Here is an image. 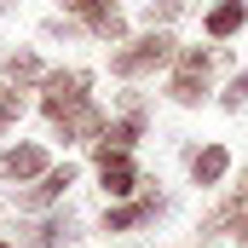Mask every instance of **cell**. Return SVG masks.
<instances>
[{"instance_id": "obj_7", "label": "cell", "mask_w": 248, "mask_h": 248, "mask_svg": "<svg viewBox=\"0 0 248 248\" xmlns=\"http://www.w3.org/2000/svg\"><path fill=\"white\" fill-rule=\"evenodd\" d=\"M52 168V156H46V144H35V139H23V144H0V185H29V179H41Z\"/></svg>"}, {"instance_id": "obj_20", "label": "cell", "mask_w": 248, "mask_h": 248, "mask_svg": "<svg viewBox=\"0 0 248 248\" xmlns=\"http://www.w3.org/2000/svg\"><path fill=\"white\" fill-rule=\"evenodd\" d=\"M219 104H225V110H243V104H248V69L225 87V93H219Z\"/></svg>"}, {"instance_id": "obj_5", "label": "cell", "mask_w": 248, "mask_h": 248, "mask_svg": "<svg viewBox=\"0 0 248 248\" xmlns=\"http://www.w3.org/2000/svg\"><path fill=\"white\" fill-rule=\"evenodd\" d=\"M35 93H41V116L52 122L58 110L81 104V98H93V69H81V63H69V69H46Z\"/></svg>"}, {"instance_id": "obj_15", "label": "cell", "mask_w": 248, "mask_h": 248, "mask_svg": "<svg viewBox=\"0 0 248 248\" xmlns=\"http://www.w3.org/2000/svg\"><path fill=\"white\" fill-rule=\"evenodd\" d=\"M87 35H93V41H110V46H116V41H127V17L116 12V6H110V12L87 17Z\"/></svg>"}, {"instance_id": "obj_17", "label": "cell", "mask_w": 248, "mask_h": 248, "mask_svg": "<svg viewBox=\"0 0 248 248\" xmlns=\"http://www.w3.org/2000/svg\"><path fill=\"white\" fill-rule=\"evenodd\" d=\"M179 12H185V0H150V6H144V23H150V29H168Z\"/></svg>"}, {"instance_id": "obj_21", "label": "cell", "mask_w": 248, "mask_h": 248, "mask_svg": "<svg viewBox=\"0 0 248 248\" xmlns=\"http://www.w3.org/2000/svg\"><path fill=\"white\" fill-rule=\"evenodd\" d=\"M237 243L248 248V214H243V219H237Z\"/></svg>"}, {"instance_id": "obj_12", "label": "cell", "mask_w": 248, "mask_h": 248, "mask_svg": "<svg viewBox=\"0 0 248 248\" xmlns=\"http://www.w3.org/2000/svg\"><path fill=\"white\" fill-rule=\"evenodd\" d=\"M41 75H46V63H41V52H29V46H17V52H6V58H0V81H6V87H17V93L41 87Z\"/></svg>"}, {"instance_id": "obj_13", "label": "cell", "mask_w": 248, "mask_h": 248, "mask_svg": "<svg viewBox=\"0 0 248 248\" xmlns=\"http://www.w3.org/2000/svg\"><path fill=\"white\" fill-rule=\"evenodd\" d=\"M231 173V156H225V144H202V150H190V179L208 190V185H219Z\"/></svg>"}, {"instance_id": "obj_22", "label": "cell", "mask_w": 248, "mask_h": 248, "mask_svg": "<svg viewBox=\"0 0 248 248\" xmlns=\"http://www.w3.org/2000/svg\"><path fill=\"white\" fill-rule=\"evenodd\" d=\"M0 248H17V243H6V237H0Z\"/></svg>"}, {"instance_id": "obj_6", "label": "cell", "mask_w": 248, "mask_h": 248, "mask_svg": "<svg viewBox=\"0 0 248 248\" xmlns=\"http://www.w3.org/2000/svg\"><path fill=\"white\" fill-rule=\"evenodd\" d=\"M162 214H168V196H156V190H139V196H122V202H110V208H104L98 231L122 237V231H139V225H156Z\"/></svg>"}, {"instance_id": "obj_11", "label": "cell", "mask_w": 248, "mask_h": 248, "mask_svg": "<svg viewBox=\"0 0 248 248\" xmlns=\"http://www.w3.org/2000/svg\"><path fill=\"white\" fill-rule=\"evenodd\" d=\"M243 214H248V168L237 173V190H231V196L202 219V237H225V231H237V219H243Z\"/></svg>"}, {"instance_id": "obj_16", "label": "cell", "mask_w": 248, "mask_h": 248, "mask_svg": "<svg viewBox=\"0 0 248 248\" xmlns=\"http://www.w3.org/2000/svg\"><path fill=\"white\" fill-rule=\"evenodd\" d=\"M41 35H46V41H75V35H87V23L63 12V17H46V23H41Z\"/></svg>"}, {"instance_id": "obj_2", "label": "cell", "mask_w": 248, "mask_h": 248, "mask_svg": "<svg viewBox=\"0 0 248 248\" xmlns=\"http://www.w3.org/2000/svg\"><path fill=\"white\" fill-rule=\"evenodd\" d=\"M219 63V52H208V46H179L173 52V75H168V98L179 104V110H196L202 104V93H208V69Z\"/></svg>"}, {"instance_id": "obj_10", "label": "cell", "mask_w": 248, "mask_h": 248, "mask_svg": "<svg viewBox=\"0 0 248 248\" xmlns=\"http://www.w3.org/2000/svg\"><path fill=\"white\" fill-rule=\"evenodd\" d=\"M75 243H81V231H75V214L69 208L41 214V225L29 231V248H75Z\"/></svg>"}, {"instance_id": "obj_18", "label": "cell", "mask_w": 248, "mask_h": 248, "mask_svg": "<svg viewBox=\"0 0 248 248\" xmlns=\"http://www.w3.org/2000/svg\"><path fill=\"white\" fill-rule=\"evenodd\" d=\"M17 116H23V93L0 81V127H12V122H17Z\"/></svg>"}, {"instance_id": "obj_1", "label": "cell", "mask_w": 248, "mask_h": 248, "mask_svg": "<svg viewBox=\"0 0 248 248\" xmlns=\"http://www.w3.org/2000/svg\"><path fill=\"white\" fill-rule=\"evenodd\" d=\"M179 52V41L168 35V29H144V35H127L116 41V52H110V75H122V81H139V75H156V69H168Z\"/></svg>"}, {"instance_id": "obj_23", "label": "cell", "mask_w": 248, "mask_h": 248, "mask_svg": "<svg viewBox=\"0 0 248 248\" xmlns=\"http://www.w3.org/2000/svg\"><path fill=\"white\" fill-rule=\"evenodd\" d=\"M0 139H6V127H0Z\"/></svg>"}, {"instance_id": "obj_3", "label": "cell", "mask_w": 248, "mask_h": 248, "mask_svg": "<svg viewBox=\"0 0 248 248\" xmlns=\"http://www.w3.org/2000/svg\"><path fill=\"white\" fill-rule=\"evenodd\" d=\"M93 173H98V190H104V202H122V196H139V190H144V173H139L133 150L93 144Z\"/></svg>"}, {"instance_id": "obj_19", "label": "cell", "mask_w": 248, "mask_h": 248, "mask_svg": "<svg viewBox=\"0 0 248 248\" xmlns=\"http://www.w3.org/2000/svg\"><path fill=\"white\" fill-rule=\"evenodd\" d=\"M58 6L69 12V17H81V23H87V17H98V12H110L116 0H58Z\"/></svg>"}, {"instance_id": "obj_4", "label": "cell", "mask_w": 248, "mask_h": 248, "mask_svg": "<svg viewBox=\"0 0 248 248\" xmlns=\"http://www.w3.org/2000/svg\"><path fill=\"white\" fill-rule=\"evenodd\" d=\"M69 185H81V168L75 162H52L41 179L12 190V202H17V214H46V208H58L63 196H69Z\"/></svg>"}, {"instance_id": "obj_14", "label": "cell", "mask_w": 248, "mask_h": 248, "mask_svg": "<svg viewBox=\"0 0 248 248\" xmlns=\"http://www.w3.org/2000/svg\"><path fill=\"white\" fill-rule=\"evenodd\" d=\"M243 23H248V0H219V6L208 12V35H214V41H231Z\"/></svg>"}, {"instance_id": "obj_9", "label": "cell", "mask_w": 248, "mask_h": 248, "mask_svg": "<svg viewBox=\"0 0 248 248\" xmlns=\"http://www.w3.org/2000/svg\"><path fill=\"white\" fill-rule=\"evenodd\" d=\"M104 122H110V116H104L93 98H81V104H69V110L52 116V133H58L63 144H93V139L104 133Z\"/></svg>"}, {"instance_id": "obj_8", "label": "cell", "mask_w": 248, "mask_h": 248, "mask_svg": "<svg viewBox=\"0 0 248 248\" xmlns=\"http://www.w3.org/2000/svg\"><path fill=\"white\" fill-rule=\"evenodd\" d=\"M144 127H150V110H144V98H139V93H127V98H122V116H110V122H104V133H98L93 144L133 150V144L144 139Z\"/></svg>"}]
</instances>
